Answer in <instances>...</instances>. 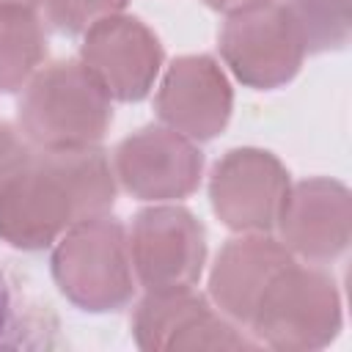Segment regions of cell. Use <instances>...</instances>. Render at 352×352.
Instances as JSON below:
<instances>
[{"label": "cell", "instance_id": "1", "mask_svg": "<svg viewBox=\"0 0 352 352\" xmlns=\"http://www.w3.org/2000/svg\"><path fill=\"white\" fill-rule=\"evenodd\" d=\"M116 201V173L96 146L33 148L0 195V239L19 250H44L72 226L102 217Z\"/></svg>", "mask_w": 352, "mask_h": 352}, {"label": "cell", "instance_id": "2", "mask_svg": "<svg viewBox=\"0 0 352 352\" xmlns=\"http://www.w3.org/2000/svg\"><path fill=\"white\" fill-rule=\"evenodd\" d=\"M110 121V96L82 60L38 69L19 99V132L33 148L96 146Z\"/></svg>", "mask_w": 352, "mask_h": 352}, {"label": "cell", "instance_id": "3", "mask_svg": "<svg viewBox=\"0 0 352 352\" xmlns=\"http://www.w3.org/2000/svg\"><path fill=\"white\" fill-rule=\"evenodd\" d=\"M52 278L63 297L82 311L124 308L135 294L124 226L107 214L72 226L52 250Z\"/></svg>", "mask_w": 352, "mask_h": 352}, {"label": "cell", "instance_id": "4", "mask_svg": "<svg viewBox=\"0 0 352 352\" xmlns=\"http://www.w3.org/2000/svg\"><path fill=\"white\" fill-rule=\"evenodd\" d=\"M250 333L256 344L278 352H311L327 346L341 330V297L336 280L316 270L289 264L267 286Z\"/></svg>", "mask_w": 352, "mask_h": 352}, {"label": "cell", "instance_id": "5", "mask_svg": "<svg viewBox=\"0 0 352 352\" xmlns=\"http://www.w3.org/2000/svg\"><path fill=\"white\" fill-rule=\"evenodd\" d=\"M234 77L256 91L286 85L302 66L305 41L289 8L275 0L228 14L217 38Z\"/></svg>", "mask_w": 352, "mask_h": 352}, {"label": "cell", "instance_id": "6", "mask_svg": "<svg viewBox=\"0 0 352 352\" xmlns=\"http://www.w3.org/2000/svg\"><path fill=\"white\" fill-rule=\"evenodd\" d=\"M129 258L146 292L195 286L206 261V234L184 206L140 209L129 228Z\"/></svg>", "mask_w": 352, "mask_h": 352}, {"label": "cell", "instance_id": "7", "mask_svg": "<svg viewBox=\"0 0 352 352\" xmlns=\"http://www.w3.org/2000/svg\"><path fill=\"white\" fill-rule=\"evenodd\" d=\"M286 192L289 173L280 160L264 148H231L212 168L209 201L214 214L231 231H270L278 220Z\"/></svg>", "mask_w": 352, "mask_h": 352}, {"label": "cell", "instance_id": "8", "mask_svg": "<svg viewBox=\"0 0 352 352\" xmlns=\"http://www.w3.org/2000/svg\"><path fill=\"white\" fill-rule=\"evenodd\" d=\"M132 336L140 349H256L228 316L214 314L209 300L184 289L146 292L132 316Z\"/></svg>", "mask_w": 352, "mask_h": 352}, {"label": "cell", "instance_id": "9", "mask_svg": "<svg viewBox=\"0 0 352 352\" xmlns=\"http://www.w3.org/2000/svg\"><path fill=\"white\" fill-rule=\"evenodd\" d=\"M113 173L140 201L187 198L201 184L204 154L168 126H143L118 143Z\"/></svg>", "mask_w": 352, "mask_h": 352}, {"label": "cell", "instance_id": "10", "mask_svg": "<svg viewBox=\"0 0 352 352\" xmlns=\"http://www.w3.org/2000/svg\"><path fill=\"white\" fill-rule=\"evenodd\" d=\"M80 60L110 99L140 102L160 74L162 44L138 16L113 14L85 30Z\"/></svg>", "mask_w": 352, "mask_h": 352}, {"label": "cell", "instance_id": "11", "mask_svg": "<svg viewBox=\"0 0 352 352\" xmlns=\"http://www.w3.org/2000/svg\"><path fill=\"white\" fill-rule=\"evenodd\" d=\"M154 107L168 129L190 140H212L231 118L234 94L214 58L182 55L168 66Z\"/></svg>", "mask_w": 352, "mask_h": 352}, {"label": "cell", "instance_id": "12", "mask_svg": "<svg viewBox=\"0 0 352 352\" xmlns=\"http://www.w3.org/2000/svg\"><path fill=\"white\" fill-rule=\"evenodd\" d=\"M275 226L280 228V242L289 253L305 261H330L341 256L349 245L352 231V198L349 190L336 179H305L280 204Z\"/></svg>", "mask_w": 352, "mask_h": 352}, {"label": "cell", "instance_id": "13", "mask_svg": "<svg viewBox=\"0 0 352 352\" xmlns=\"http://www.w3.org/2000/svg\"><path fill=\"white\" fill-rule=\"evenodd\" d=\"M292 261L286 245L272 236L248 234L231 239L209 272V297L223 316L236 324H250L267 286Z\"/></svg>", "mask_w": 352, "mask_h": 352}, {"label": "cell", "instance_id": "14", "mask_svg": "<svg viewBox=\"0 0 352 352\" xmlns=\"http://www.w3.org/2000/svg\"><path fill=\"white\" fill-rule=\"evenodd\" d=\"M47 55L44 28L30 8H0V94L30 82Z\"/></svg>", "mask_w": 352, "mask_h": 352}, {"label": "cell", "instance_id": "15", "mask_svg": "<svg viewBox=\"0 0 352 352\" xmlns=\"http://www.w3.org/2000/svg\"><path fill=\"white\" fill-rule=\"evenodd\" d=\"M283 6L302 33L305 52L341 50L349 41L352 0H286Z\"/></svg>", "mask_w": 352, "mask_h": 352}, {"label": "cell", "instance_id": "16", "mask_svg": "<svg viewBox=\"0 0 352 352\" xmlns=\"http://www.w3.org/2000/svg\"><path fill=\"white\" fill-rule=\"evenodd\" d=\"M47 8V19L60 33H85L94 22L121 14L126 0H41Z\"/></svg>", "mask_w": 352, "mask_h": 352}, {"label": "cell", "instance_id": "17", "mask_svg": "<svg viewBox=\"0 0 352 352\" xmlns=\"http://www.w3.org/2000/svg\"><path fill=\"white\" fill-rule=\"evenodd\" d=\"M33 146L25 140L22 132H16L11 124L0 121V195L8 190V184L19 176L30 157Z\"/></svg>", "mask_w": 352, "mask_h": 352}, {"label": "cell", "instance_id": "18", "mask_svg": "<svg viewBox=\"0 0 352 352\" xmlns=\"http://www.w3.org/2000/svg\"><path fill=\"white\" fill-rule=\"evenodd\" d=\"M14 316H16V300H14V292L6 280V275L0 272V346H6L3 333L14 330Z\"/></svg>", "mask_w": 352, "mask_h": 352}, {"label": "cell", "instance_id": "19", "mask_svg": "<svg viewBox=\"0 0 352 352\" xmlns=\"http://www.w3.org/2000/svg\"><path fill=\"white\" fill-rule=\"evenodd\" d=\"M209 8L214 11H223V14H234V11H242V8H250V6H258L264 0H204Z\"/></svg>", "mask_w": 352, "mask_h": 352}, {"label": "cell", "instance_id": "20", "mask_svg": "<svg viewBox=\"0 0 352 352\" xmlns=\"http://www.w3.org/2000/svg\"><path fill=\"white\" fill-rule=\"evenodd\" d=\"M38 3L41 0H0V8H30V11H36Z\"/></svg>", "mask_w": 352, "mask_h": 352}]
</instances>
